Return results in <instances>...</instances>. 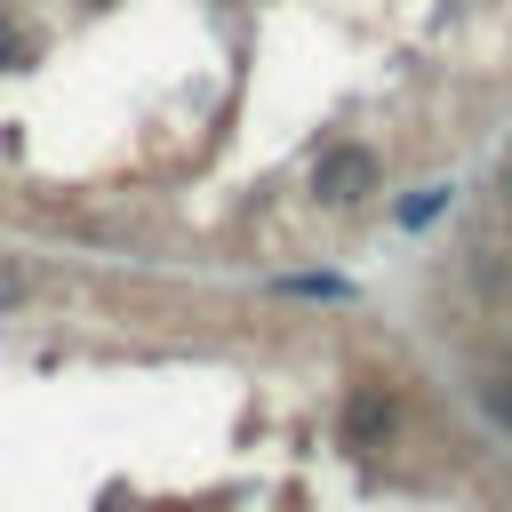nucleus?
Instances as JSON below:
<instances>
[{
  "label": "nucleus",
  "instance_id": "nucleus-4",
  "mask_svg": "<svg viewBox=\"0 0 512 512\" xmlns=\"http://www.w3.org/2000/svg\"><path fill=\"white\" fill-rule=\"evenodd\" d=\"M24 56H32V48H24V32L0 16V72H8V64H24Z\"/></svg>",
  "mask_w": 512,
  "mask_h": 512
},
{
  "label": "nucleus",
  "instance_id": "nucleus-2",
  "mask_svg": "<svg viewBox=\"0 0 512 512\" xmlns=\"http://www.w3.org/2000/svg\"><path fill=\"white\" fill-rule=\"evenodd\" d=\"M344 440H352V448H384V440H392V400H384V392H360V400L344 408Z\"/></svg>",
  "mask_w": 512,
  "mask_h": 512
},
{
  "label": "nucleus",
  "instance_id": "nucleus-1",
  "mask_svg": "<svg viewBox=\"0 0 512 512\" xmlns=\"http://www.w3.org/2000/svg\"><path fill=\"white\" fill-rule=\"evenodd\" d=\"M312 192H320L328 208H360V200L376 192V152H368V144H336V152L320 160Z\"/></svg>",
  "mask_w": 512,
  "mask_h": 512
},
{
  "label": "nucleus",
  "instance_id": "nucleus-3",
  "mask_svg": "<svg viewBox=\"0 0 512 512\" xmlns=\"http://www.w3.org/2000/svg\"><path fill=\"white\" fill-rule=\"evenodd\" d=\"M440 216V192H416V200H400V224H432Z\"/></svg>",
  "mask_w": 512,
  "mask_h": 512
}]
</instances>
